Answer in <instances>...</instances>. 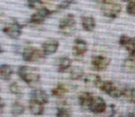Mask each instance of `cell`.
<instances>
[{
    "mask_svg": "<svg viewBox=\"0 0 135 117\" xmlns=\"http://www.w3.org/2000/svg\"><path fill=\"white\" fill-rule=\"evenodd\" d=\"M18 74L22 80L28 84L39 82L41 76L37 70L27 66H20L18 70Z\"/></svg>",
    "mask_w": 135,
    "mask_h": 117,
    "instance_id": "cell-1",
    "label": "cell"
},
{
    "mask_svg": "<svg viewBox=\"0 0 135 117\" xmlns=\"http://www.w3.org/2000/svg\"><path fill=\"white\" fill-rule=\"evenodd\" d=\"M75 25H76V22H75V17L74 15L69 14L64 17L62 19H61L60 24H59V29L65 35H71L75 31Z\"/></svg>",
    "mask_w": 135,
    "mask_h": 117,
    "instance_id": "cell-2",
    "label": "cell"
},
{
    "mask_svg": "<svg viewBox=\"0 0 135 117\" xmlns=\"http://www.w3.org/2000/svg\"><path fill=\"white\" fill-rule=\"evenodd\" d=\"M45 54L42 50H40L38 49H34L32 47H27L22 51V58L25 61H36L41 58H44Z\"/></svg>",
    "mask_w": 135,
    "mask_h": 117,
    "instance_id": "cell-3",
    "label": "cell"
},
{
    "mask_svg": "<svg viewBox=\"0 0 135 117\" xmlns=\"http://www.w3.org/2000/svg\"><path fill=\"white\" fill-rule=\"evenodd\" d=\"M101 11L104 16L110 18H117L119 15V13L121 12V7L119 4L106 2V3L102 4Z\"/></svg>",
    "mask_w": 135,
    "mask_h": 117,
    "instance_id": "cell-4",
    "label": "cell"
},
{
    "mask_svg": "<svg viewBox=\"0 0 135 117\" xmlns=\"http://www.w3.org/2000/svg\"><path fill=\"white\" fill-rule=\"evenodd\" d=\"M3 32L11 39H17L22 34V26L18 22H13L3 28Z\"/></svg>",
    "mask_w": 135,
    "mask_h": 117,
    "instance_id": "cell-5",
    "label": "cell"
},
{
    "mask_svg": "<svg viewBox=\"0 0 135 117\" xmlns=\"http://www.w3.org/2000/svg\"><path fill=\"white\" fill-rule=\"evenodd\" d=\"M110 63V58L104 56H94L91 60L92 69L97 71H101L106 70Z\"/></svg>",
    "mask_w": 135,
    "mask_h": 117,
    "instance_id": "cell-6",
    "label": "cell"
},
{
    "mask_svg": "<svg viewBox=\"0 0 135 117\" xmlns=\"http://www.w3.org/2000/svg\"><path fill=\"white\" fill-rule=\"evenodd\" d=\"M54 11L49 10L46 7H42V8L39 9L36 13H34L30 18V22L33 24H41L48 18L49 16L54 13Z\"/></svg>",
    "mask_w": 135,
    "mask_h": 117,
    "instance_id": "cell-7",
    "label": "cell"
},
{
    "mask_svg": "<svg viewBox=\"0 0 135 117\" xmlns=\"http://www.w3.org/2000/svg\"><path fill=\"white\" fill-rule=\"evenodd\" d=\"M89 110L94 114H101L107 110V104L105 101L100 97H94L89 107Z\"/></svg>",
    "mask_w": 135,
    "mask_h": 117,
    "instance_id": "cell-8",
    "label": "cell"
},
{
    "mask_svg": "<svg viewBox=\"0 0 135 117\" xmlns=\"http://www.w3.org/2000/svg\"><path fill=\"white\" fill-rule=\"evenodd\" d=\"M87 51V44L85 40L81 39H76L73 47V53L75 56L80 57Z\"/></svg>",
    "mask_w": 135,
    "mask_h": 117,
    "instance_id": "cell-9",
    "label": "cell"
},
{
    "mask_svg": "<svg viewBox=\"0 0 135 117\" xmlns=\"http://www.w3.org/2000/svg\"><path fill=\"white\" fill-rule=\"evenodd\" d=\"M41 48H42V51L44 52L45 55H52L58 50L59 42L55 39H49L43 43Z\"/></svg>",
    "mask_w": 135,
    "mask_h": 117,
    "instance_id": "cell-10",
    "label": "cell"
},
{
    "mask_svg": "<svg viewBox=\"0 0 135 117\" xmlns=\"http://www.w3.org/2000/svg\"><path fill=\"white\" fill-rule=\"evenodd\" d=\"M30 96H31L32 100L41 103V104H45L49 101L48 94L43 90H41V89H35V90H33L31 92V93H30Z\"/></svg>",
    "mask_w": 135,
    "mask_h": 117,
    "instance_id": "cell-11",
    "label": "cell"
},
{
    "mask_svg": "<svg viewBox=\"0 0 135 117\" xmlns=\"http://www.w3.org/2000/svg\"><path fill=\"white\" fill-rule=\"evenodd\" d=\"M93 98L94 97H93L90 92H82V93L79 94V97H78L79 103H80V105L84 109H89Z\"/></svg>",
    "mask_w": 135,
    "mask_h": 117,
    "instance_id": "cell-12",
    "label": "cell"
},
{
    "mask_svg": "<svg viewBox=\"0 0 135 117\" xmlns=\"http://www.w3.org/2000/svg\"><path fill=\"white\" fill-rule=\"evenodd\" d=\"M28 109H30V112L34 115H41L43 114V111H44L43 104L32 99H30V103H28Z\"/></svg>",
    "mask_w": 135,
    "mask_h": 117,
    "instance_id": "cell-13",
    "label": "cell"
},
{
    "mask_svg": "<svg viewBox=\"0 0 135 117\" xmlns=\"http://www.w3.org/2000/svg\"><path fill=\"white\" fill-rule=\"evenodd\" d=\"M14 73V70L10 65H7V64H3L0 66V78L3 80H10L11 76Z\"/></svg>",
    "mask_w": 135,
    "mask_h": 117,
    "instance_id": "cell-14",
    "label": "cell"
},
{
    "mask_svg": "<svg viewBox=\"0 0 135 117\" xmlns=\"http://www.w3.org/2000/svg\"><path fill=\"white\" fill-rule=\"evenodd\" d=\"M82 27L86 31H93L96 28V22L92 17H83L81 18Z\"/></svg>",
    "mask_w": 135,
    "mask_h": 117,
    "instance_id": "cell-15",
    "label": "cell"
},
{
    "mask_svg": "<svg viewBox=\"0 0 135 117\" xmlns=\"http://www.w3.org/2000/svg\"><path fill=\"white\" fill-rule=\"evenodd\" d=\"M72 61L68 57H62L58 60L57 62V67H58V71L60 72H64L66 70H68L71 67Z\"/></svg>",
    "mask_w": 135,
    "mask_h": 117,
    "instance_id": "cell-16",
    "label": "cell"
},
{
    "mask_svg": "<svg viewBox=\"0 0 135 117\" xmlns=\"http://www.w3.org/2000/svg\"><path fill=\"white\" fill-rule=\"evenodd\" d=\"M85 83L88 86H99L101 79L97 74H87L85 78Z\"/></svg>",
    "mask_w": 135,
    "mask_h": 117,
    "instance_id": "cell-17",
    "label": "cell"
},
{
    "mask_svg": "<svg viewBox=\"0 0 135 117\" xmlns=\"http://www.w3.org/2000/svg\"><path fill=\"white\" fill-rule=\"evenodd\" d=\"M84 76V70L79 66H75L70 71V78L72 80H79Z\"/></svg>",
    "mask_w": 135,
    "mask_h": 117,
    "instance_id": "cell-18",
    "label": "cell"
},
{
    "mask_svg": "<svg viewBox=\"0 0 135 117\" xmlns=\"http://www.w3.org/2000/svg\"><path fill=\"white\" fill-rule=\"evenodd\" d=\"M67 92H68L67 87H66L64 84L60 83V84H58L55 88L52 89V94L54 96V97H62V96H64Z\"/></svg>",
    "mask_w": 135,
    "mask_h": 117,
    "instance_id": "cell-19",
    "label": "cell"
},
{
    "mask_svg": "<svg viewBox=\"0 0 135 117\" xmlns=\"http://www.w3.org/2000/svg\"><path fill=\"white\" fill-rule=\"evenodd\" d=\"M25 112V107L20 103H15L11 106V114L15 116H18L22 114Z\"/></svg>",
    "mask_w": 135,
    "mask_h": 117,
    "instance_id": "cell-20",
    "label": "cell"
},
{
    "mask_svg": "<svg viewBox=\"0 0 135 117\" xmlns=\"http://www.w3.org/2000/svg\"><path fill=\"white\" fill-rule=\"evenodd\" d=\"M27 5L30 8L32 9H39L42 8V5H43V1L42 0H28Z\"/></svg>",
    "mask_w": 135,
    "mask_h": 117,
    "instance_id": "cell-21",
    "label": "cell"
},
{
    "mask_svg": "<svg viewBox=\"0 0 135 117\" xmlns=\"http://www.w3.org/2000/svg\"><path fill=\"white\" fill-rule=\"evenodd\" d=\"M114 87H115V85H114L113 82H109V81H107V82H103V83L100 85V90H101L102 92H106V93L109 94L110 92L114 89Z\"/></svg>",
    "mask_w": 135,
    "mask_h": 117,
    "instance_id": "cell-22",
    "label": "cell"
},
{
    "mask_svg": "<svg viewBox=\"0 0 135 117\" xmlns=\"http://www.w3.org/2000/svg\"><path fill=\"white\" fill-rule=\"evenodd\" d=\"M9 91H10L11 93L15 94V95H21L22 93L21 87L17 82H13L9 85Z\"/></svg>",
    "mask_w": 135,
    "mask_h": 117,
    "instance_id": "cell-23",
    "label": "cell"
},
{
    "mask_svg": "<svg viewBox=\"0 0 135 117\" xmlns=\"http://www.w3.org/2000/svg\"><path fill=\"white\" fill-rule=\"evenodd\" d=\"M123 95L128 100H130L131 102H134L135 103V88L127 89V90L123 91Z\"/></svg>",
    "mask_w": 135,
    "mask_h": 117,
    "instance_id": "cell-24",
    "label": "cell"
},
{
    "mask_svg": "<svg viewBox=\"0 0 135 117\" xmlns=\"http://www.w3.org/2000/svg\"><path fill=\"white\" fill-rule=\"evenodd\" d=\"M75 2V0H64V1L61 2L60 4L57 7V10H64V9H66L67 7H69L72 4H74ZM56 10V11H57Z\"/></svg>",
    "mask_w": 135,
    "mask_h": 117,
    "instance_id": "cell-25",
    "label": "cell"
},
{
    "mask_svg": "<svg viewBox=\"0 0 135 117\" xmlns=\"http://www.w3.org/2000/svg\"><path fill=\"white\" fill-rule=\"evenodd\" d=\"M56 116L57 117H71L70 112L64 107H60V108L57 109V113H56Z\"/></svg>",
    "mask_w": 135,
    "mask_h": 117,
    "instance_id": "cell-26",
    "label": "cell"
},
{
    "mask_svg": "<svg viewBox=\"0 0 135 117\" xmlns=\"http://www.w3.org/2000/svg\"><path fill=\"white\" fill-rule=\"evenodd\" d=\"M127 13L131 16H135V0H131L129 1L128 5L126 7Z\"/></svg>",
    "mask_w": 135,
    "mask_h": 117,
    "instance_id": "cell-27",
    "label": "cell"
},
{
    "mask_svg": "<svg viewBox=\"0 0 135 117\" xmlns=\"http://www.w3.org/2000/svg\"><path fill=\"white\" fill-rule=\"evenodd\" d=\"M124 67L126 68L128 71H135V60L132 58H129L128 60L125 61Z\"/></svg>",
    "mask_w": 135,
    "mask_h": 117,
    "instance_id": "cell-28",
    "label": "cell"
},
{
    "mask_svg": "<svg viewBox=\"0 0 135 117\" xmlns=\"http://www.w3.org/2000/svg\"><path fill=\"white\" fill-rule=\"evenodd\" d=\"M132 38H130L129 36L127 35H122L120 38H119V45H121V46H123L125 48V47L127 46V45L129 44V43L131 42V40H132Z\"/></svg>",
    "mask_w": 135,
    "mask_h": 117,
    "instance_id": "cell-29",
    "label": "cell"
},
{
    "mask_svg": "<svg viewBox=\"0 0 135 117\" xmlns=\"http://www.w3.org/2000/svg\"><path fill=\"white\" fill-rule=\"evenodd\" d=\"M108 108H109V113L108 114V117H113L114 115H115L116 114V110H115V106L112 104H110L109 106H108Z\"/></svg>",
    "mask_w": 135,
    "mask_h": 117,
    "instance_id": "cell-30",
    "label": "cell"
},
{
    "mask_svg": "<svg viewBox=\"0 0 135 117\" xmlns=\"http://www.w3.org/2000/svg\"><path fill=\"white\" fill-rule=\"evenodd\" d=\"M4 106H5V103H4L3 100L0 98V110H1L2 108H4Z\"/></svg>",
    "mask_w": 135,
    "mask_h": 117,
    "instance_id": "cell-31",
    "label": "cell"
},
{
    "mask_svg": "<svg viewBox=\"0 0 135 117\" xmlns=\"http://www.w3.org/2000/svg\"><path fill=\"white\" fill-rule=\"evenodd\" d=\"M126 117H135V114L133 113H129V114L126 115Z\"/></svg>",
    "mask_w": 135,
    "mask_h": 117,
    "instance_id": "cell-32",
    "label": "cell"
},
{
    "mask_svg": "<svg viewBox=\"0 0 135 117\" xmlns=\"http://www.w3.org/2000/svg\"><path fill=\"white\" fill-rule=\"evenodd\" d=\"M96 1L100 2V3H106V2H107L108 0H96Z\"/></svg>",
    "mask_w": 135,
    "mask_h": 117,
    "instance_id": "cell-33",
    "label": "cell"
},
{
    "mask_svg": "<svg viewBox=\"0 0 135 117\" xmlns=\"http://www.w3.org/2000/svg\"><path fill=\"white\" fill-rule=\"evenodd\" d=\"M4 51V50H3V48H2V46L0 45V53H2V52Z\"/></svg>",
    "mask_w": 135,
    "mask_h": 117,
    "instance_id": "cell-34",
    "label": "cell"
},
{
    "mask_svg": "<svg viewBox=\"0 0 135 117\" xmlns=\"http://www.w3.org/2000/svg\"><path fill=\"white\" fill-rule=\"evenodd\" d=\"M122 1H124V2H127V1H130V0H122Z\"/></svg>",
    "mask_w": 135,
    "mask_h": 117,
    "instance_id": "cell-35",
    "label": "cell"
},
{
    "mask_svg": "<svg viewBox=\"0 0 135 117\" xmlns=\"http://www.w3.org/2000/svg\"><path fill=\"white\" fill-rule=\"evenodd\" d=\"M47 1H51V0H47Z\"/></svg>",
    "mask_w": 135,
    "mask_h": 117,
    "instance_id": "cell-36",
    "label": "cell"
}]
</instances>
